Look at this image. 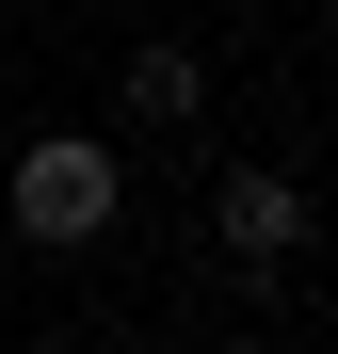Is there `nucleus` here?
I'll list each match as a JSON object with an SVG mask.
<instances>
[{"mask_svg":"<svg viewBox=\"0 0 338 354\" xmlns=\"http://www.w3.org/2000/svg\"><path fill=\"white\" fill-rule=\"evenodd\" d=\"M32 225V242H113V209H129V161H113L97 129H48L32 161H17V194H0Z\"/></svg>","mask_w":338,"mask_h":354,"instance_id":"1","label":"nucleus"},{"mask_svg":"<svg viewBox=\"0 0 338 354\" xmlns=\"http://www.w3.org/2000/svg\"><path fill=\"white\" fill-rule=\"evenodd\" d=\"M209 225H225V258H290L306 242V194H290V177H225Z\"/></svg>","mask_w":338,"mask_h":354,"instance_id":"2","label":"nucleus"},{"mask_svg":"<svg viewBox=\"0 0 338 354\" xmlns=\"http://www.w3.org/2000/svg\"><path fill=\"white\" fill-rule=\"evenodd\" d=\"M194 97H209V65H194L178 32H145V48H129V113H145V129H178Z\"/></svg>","mask_w":338,"mask_h":354,"instance_id":"3","label":"nucleus"}]
</instances>
